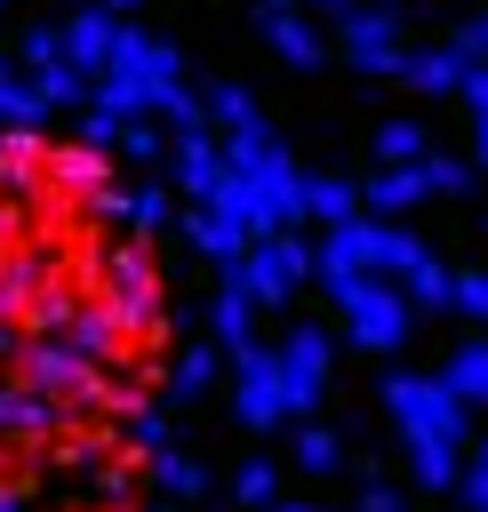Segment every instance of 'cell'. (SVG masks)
<instances>
[{
  "instance_id": "6da1fadb",
  "label": "cell",
  "mask_w": 488,
  "mask_h": 512,
  "mask_svg": "<svg viewBox=\"0 0 488 512\" xmlns=\"http://www.w3.org/2000/svg\"><path fill=\"white\" fill-rule=\"evenodd\" d=\"M48 512H144V496H128V488H56Z\"/></svg>"
}]
</instances>
